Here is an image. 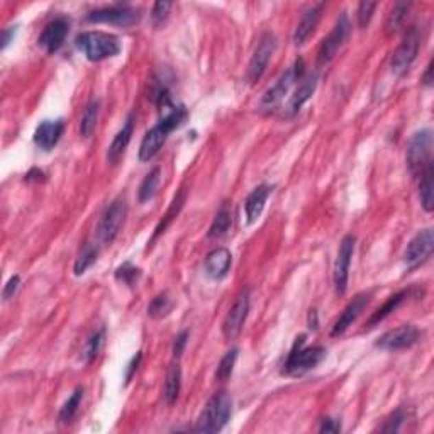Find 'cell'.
<instances>
[{
    "instance_id": "cell-1",
    "label": "cell",
    "mask_w": 434,
    "mask_h": 434,
    "mask_svg": "<svg viewBox=\"0 0 434 434\" xmlns=\"http://www.w3.org/2000/svg\"><path fill=\"white\" fill-rule=\"evenodd\" d=\"M185 119H187V109L184 105H178V107L171 105L169 114L144 134L140 146L141 162H149V160L155 158L169 140V134L177 127H180L185 122Z\"/></svg>"
},
{
    "instance_id": "cell-2",
    "label": "cell",
    "mask_w": 434,
    "mask_h": 434,
    "mask_svg": "<svg viewBox=\"0 0 434 434\" xmlns=\"http://www.w3.org/2000/svg\"><path fill=\"white\" fill-rule=\"evenodd\" d=\"M75 46L85 54L89 61L107 60V58H114L121 53V43L116 36L107 34V32L100 31H87L76 36Z\"/></svg>"
},
{
    "instance_id": "cell-3",
    "label": "cell",
    "mask_w": 434,
    "mask_h": 434,
    "mask_svg": "<svg viewBox=\"0 0 434 434\" xmlns=\"http://www.w3.org/2000/svg\"><path fill=\"white\" fill-rule=\"evenodd\" d=\"M232 402L231 397L226 392H219L209 399L199 419H197L195 431L197 433H217L228 424L231 417Z\"/></svg>"
},
{
    "instance_id": "cell-4",
    "label": "cell",
    "mask_w": 434,
    "mask_h": 434,
    "mask_svg": "<svg viewBox=\"0 0 434 434\" xmlns=\"http://www.w3.org/2000/svg\"><path fill=\"white\" fill-rule=\"evenodd\" d=\"M326 349L323 346H305V336L297 338L294 348L290 349L287 356L285 365H283V373L297 377L304 375L305 371L312 370L317 365L326 358Z\"/></svg>"
},
{
    "instance_id": "cell-5",
    "label": "cell",
    "mask_w": 434,
    "mask_h": 434,
    "mask_svg": "<svg viewBox=\"0 0 434 434\" xmlns=\"http://www.w3.org/2000/svg\"><path fill=\"white\" fill-rule=\"evenodd\" d=\"M302 76H304V61L297 60L289 70L283 72L282 75H280V78L263 94L260 107L263 109V111H273V109L279 107L287 94L290 92L292 87H294L299 80H302Z\"/></svg>"
},
{
    "instance_id": "cell-6",
    "label": "cell",
    "mask_w": 434,
    "mask_h": 434,
    "mask_svg": "<svg viewBox=\"0 0 434 434\" xmlns=\"http://www.w3.org/2000/svg\"><path fill=\"white\" fill-rule=\"evenodd\" d=\"M433 151V133L431 129H421L412 134L409 146H407V166L412 175L422 173L431 166Z\"/></svg>"
},
{
    "instance_id": "cell-7",
    "label": "cell",
    "mask_w": 434,
    "mask_h": 434,
    "mask_svg": "<svg viewBox=\"0 0 434 434\" xmlns=\"http://www.w3.org/2000/svg\"><path fill=\"white\" fill-rule=\"evenodd\" d=\"M127 216V204L124 197H118L111 206L107 207V210L102 216L100 222H98L97 235L104 244H111L118 238L119 231H121L124 221Z\"/></svg>"
},
{
    "instance_id": "cell-8",
    "label": "cell",
    "mask_w": 434,
    "mask_h": 434,
    "mask_svg": "<svg viewBox=\"0 0 434 434\" xmlns=\"http://www.w3.org/2000/svg\"><path fill=\"white\" fill-rule=\"evenodd\" d=\"M419 46H421V34H419V29L411 28L409 31H407V34L404 36L399 48L393 53L392 61H390V68H392L393 75L402 76L411 70L412 63H414L415 58H417Z\"/></svg>"
},
{
    "instance_id": "cell-9",
    "label": "cell",
    "mask_w": 434,
    "mask_h": 434,
    "mask_svg": "<svg viewBox=\"0 0 434 434\" xmlns=\"http://www.w3.org/2000/svg\"><path fill=\"white\" fill-rule=\"evenodd\" d=\"M276 50V38L272 32H263L258 41L257 50H254L253 56H251L250 67L246 72V80L248 83H257L258 80L263 76V73L268 67L270 60H272L273 53Z\"/></svg>"
},
{
    "instance_id": "cell-10",
    "label": "cell",
    "mask_w": 434,
    "mask_h": 434,
    "mask_svg": "<svg viewBox=\"0 0 434 434\" xmlns=\"http://www.w3.org/2000/svg\"><path fill=\"white\" fill-rule=\"evenodd\" d=\"M248 312H250V289H244L239 292L235 304L231 305V309L224 317L222 333H224L226 338L235 339L241 334L244 323L248 319Z\"/></svg>"
},
{
    "instance_id": "cell-11",
    "label": "cell",
    "mask_w": 434,
    "mask_h": 434,
    "mask_svg": "<svg viewBox=\"0 0 434 434\" xmlns=\"http://www.w3.org/2000/svg\"><path fill=\"white\" fill-rule=\"evenodd\" d=\"M421 339V331L412 324H404V326L395 327V329L387 331L377 339L375 346L385 351H399L414 346Z\"/></svg>"
},
{
    "instance_id": "cell-12",
    "label": "cell",
    "mask_w": 434,
    "mask_h": 434,
    "mask_svg": "<svg viewBox=\"0 0 434 434\" xmlns=\"http://www.w3.org/2000/svg\"><path fill=\"white\" fill-rule=\"evenodd\" d=\"M87 21L96 24H112L127 28V25H133L140 21V12L136 9H133V7L112 6L94 10V12H90L87 16Z\"/></svg>"
},
{
    "instance_id": "cell-13",
    "label": "cell",
    "mask_w": 434,
    "mask_h": 434,
    "mask_svg": "<svg viewBox=\"0 0 434 434\" xmlns=\"http://www.w3.org/2000/svg\"><path fill=\"white\" fill-rule=\"evenodd\" d=\"M355 244L356 238L355 236H345L341 244H339L338 258L336 263H334V289H336L338 295H345L346 289H348V276H349V265H351L353 253H355Z\"/></svg>"
},
{
    "instance_id": "cell-14",
    "label": "cell",
    "mask_w": 434,
    "mask_h": 434,
    "mask_svg": "<svg viewBox=\"0 0 434 434\" xmlns=\"http://www.w3.org/2000/svg\"><path fill=\"white\" fill-rule=\"evenodd\" d=\"M349 28H351V24H349L348 16H346V12H343L336 21V25L333 28V31L329 32V36H327L323 41V45H321L319 53H317V60H319L321 65L329 63V61L336 56L338 51L341 50L346 38H348Z\"/></svg>"
},
{
    "instance_id": "cell-15",
    "label": "cell",
    "mask_w": 434,
    "mask_h": 434,
    "mask_svg": "<svg viewBox=\"0 0 434 434\" xmlns=\"http://www.w3.org/2000/svg\"><path fill=\"white\" fill-rule=\"evenodd\" d=\"M434 248V236L433 229H422L419 231L414 238L411 239V243L407 244L406 251H404V263L409 268L412 266H417L424 260H428L433 253Z\"/></svg>"
},
{
    "instance_id": "cell-16",
    "label": "cell",
    "mask_w": 434,
    "mask_h": 434,
    "mask_svg": "<svg viewBox=\"0 0 434 434\" xmlns=\"http://www.w3.org/2000/svg\"><path fill=\"white\" fill-rule=\"evenodd\" d=\"M68 31H70V23L65 17H56L43 29L41 36H39V46H43L50 54L56 53L65 45Z\"/></svg>"
},
{
    "instance_id": "cell-17",
    "label": "cell",
    "mask_w": 434,
    "mask_h": 434,
    "mask_svg": "<svg viewBox=\"0 0 434 434\" xmlns=\"http://www.w3.org/2000/svg\"><path fill=\"white\" fill-rule=\"evenodd\" d=\"M368 301H370V297H368L367 294L356 295V297L346 305L345 311L341 312V316L336 319L333 331H331V336H341V334H345L346 331H348V327L358 319L360 314L365 311V307L368 305Z\"/></svg>"
},
{
    "instance_id": "cell-18",
    "label": "cell",
    "mask_w": 434,
    "mask_h": 434,
    "mask_svg": "<svg viewBox=\"0 0 434 434\" xmlns=\"http://www.w3.org/2000/svg\"><path fill=\"white\" fill-rule=\"evenodd\" d=\"M65 122L61 119L58 121H43L36 127L34 133V143L38 148L51 151L58 143H60L61 136H63Z\"/></svg>"
},
{
    "instance_id": "cell-19",
    "label": "cell",
    "mask_w": 434,
    "mask_h": 434,
    "mask_svg": "<svg viewBox=\"0 0 434 434\" xmlns=\"http://www.w3.org/2000/svg\"><path fill=\"white\" fill-rule=\"evenodd\" d=\"M317 80H319L317 73H311L307 78L302 80V83L297 87V90H295L294 96L290 97L289 104H287L285 111H283V118H294V116L301 111L302 105L311 98L314 90H316Z\"/></svg>"
},
{
    "instance_id": "cell-20",
    "label": "cell",
    "mask_w": 434,
    "mask_h": 434,
    "mask_svg": "<svg viewBox=\"0 0 434 434\" xmlns=\"http://www.w3.org/2000/svg\"><path fill=\"white\" fill-rule=\"evenodd\" d=\"M232 257L231 251L226 250V248H216V250L210 251L206 258V273L213 280H222L229 273L231 268Z\"/></svg>"
},
{
    "instance_id": "cell-21",
    "label": "cell",
    "mask_w": 434,
    "mask_h": 434,
    "mask_svg": "<svg viewBox=\"0 0 434 434\" xmlns=\"http://www.w3.org/2000/svg\"><path fill=\"white\" fill-rule=\"evenodd\" d=\"M134 131V116L129 114L126 119V124L122 126V129L116 134V138L112 140L111 146L107 149V162L116 165L119 160L122 158L124 153H126L127 146L131 143V138H133Z\"/></svg>"
},
{
    "instance_id": "cell-22",
    "label": "cell",
    "mask_w": 434,
    "mask_h": 434,
    "mask_svg": "<svg viewBox=\"0 0 434 434\" xmlns=\"http://www.w3.org/2000/svg\"><path fill=\"white\" fill-rule=\"evenodd\" d=\"M323 10H324V3H319V6L311 7V9L302 16L301 23L297 24V29H295V34H294L295 46H302L314 34V31H316L321 17H323Z\"/></svg>"
},
{
    "instance_id": "cell-23",
    "label": "cell",
    "mask_w": 434,
    "mask_h": 434,
    "mask_svg": "<svg viewBox=\"0 0 434 434\" xmlns=\"http://www.w3.org/2000/svg\"><path fill=\"white\" fill-rule=\"evenodd\" d=\"M270 193H272V187H270V185H260V187H257L250 195H248L246 202H244L248 224H254V222L260 219Z\"/></svg>"
},
{
    "instance_id": "cell-24",
    "label": "cell",
    "mask_w": 434,
    "mask_h": 434,
    "mask_svg": "<svg viewBox=\"0 0 434 434\" xmlns=\"http://www.w3.org/2000/svg\"><path fill=\"white\" fill-rule=\"evenodd\" d=\"M411 292L412 290H402V292H399V294H395V295H392V297L387 299L385 304L382 305V307H378L377 311L373 312V316L368 319L367 327H375L377 324H380L382 321H385L387 317L390 316V314L395 312L397 309H399L400 305H402L404 302H406L407 299L411 297Z\"/></svg>"
},
{
    "instance_id": "cell-25",
    "label": "cell",
    "mask_w": 434,
    "mask_h": 434,
    "mask_svg": "<svg viewBox=\"0 0 434 434\" xmlns=\"http://www.w3.org/2000/svg\"><path fill=\"white\" fill-rule=\"evenodd\" d=\"M182 389V370L178 365H171V368L166 373L165 385H163V397L169 406H173L177 402L178 395H180Z\"/></svg>"
},
{
    "instance_id": "cell-26",
    "label": "cell",
    "mask_w": 434,
    "mask_h": 434,
    "mask_svg": "<svg viewBox=\"0 0 434 434\" xmlns=\"http://www.w3.org/2000/svg\"><path fill=\"white\" fill-rule=\"evenodd\" d=\"M434 171L433 165L428 166L421 173V185H419V197H421V206L426 213H433L434 209Z\"/></svg>"
},
{
    "instance_id": "cell-27",
    "label": "cell",
    "mask_w": 434,
    "mask_h": 434,
    "mask_svg": "<svg viewBox=\"0 0 434 434\" xmlns=\"http://www.w3.org/2000/svg\"><path fill=\"white\" fill-rule=\"evenodd\" d=\"M232 224V213H231V206L228 202H224L221 206V209L217 210L216 217H214L213 224H210L209 229V238L210 239H216L224 236L226 232L229 231Z\"/></svg>"
},
{
    "instance_id": "cell-28",
    "label": "cell",
    "mask_w": 434,
    "mask_h": 434,
    "mask_svg": "<svg viewBox=\"0 0 434 434\" xmlns=\"http://www.w3.org/2000/svg\"><path fill=\"white\" fill-rule=\"evenodd\" d=\"M184 204H185V191H184V188H182V191L178 192L177 195H175L173 202H171V206L169 207V210H166V214H165V216H163L162 222H160V224L156 226L155 235H153L151 243L155 241V239L158 238V236L162 235V232H165V229L169 228L171 222H173V219L177 217L178 214H180V210H182V207H184Z\"/></svg>"
},
{
    "instance_id": "cell-29",
    "label": "cell",
    "mask_w": 434,
    "mask_h": 434,
    "mask_svg": "<svg viewBox=\"0 0 434 434\" xmlns=\"http://www.w3.org/2000/svg\"><path fill=\"white\" fill-rule=\"evenodd\" d=\"M98 111H100V102L98 100H90L87 104L85 111L82 114V121H80V134L83 138H90L94 131H96Z\"/></svg>"
},
{
    "instance_id": "cell-30",
    "label": "cell",
    "mask_w": 434,
    "mask_h": 434,
    "mask_svg": "<svg viewBox=\"0 0 434 434\" xmlns=\"http://www.w3.org/2000/svg\"><path fill=\"white\" fill-rule=\"evenodd\" d=\"M160 180H162V170H160L158 166L153 169L148 175H146L144 180L141 182V185H140V192H138V197H140L141 204L148 202V200H151L153 197L156 195Z\"/></svg>"
},
{
    "instance_id": "cell-31",
    "label": "cell",
    "mask_w": 434,
    "mask_h": 434,
    "mask_svg": "<svg viewBox=\"0 0 434 434\" xmlns=\"http://www.w3.org/2000/svg\"><path fill=\"white\" fill-rule=\"evenodd\" d=\"M97 257H98V248L96 246V244L94 243L83 244L82 251H80L78 258H76V261H75V266H73L75 275H78V276L83 275L90 266L96 263Z\"/></svg>"
},
{
    "instance_id": "cell-32",
    "label": "cell",
    "mask_w": 434,
    "mask_h": 434,
    "mask_svg": "<svg viewBox=\"0 0 434 434\" xmlns=\"http://www.w3.org/2000/svg\"><path fill=\"white\" fill-rule=\"evenodd\" d=\"M171 309H173V299L170 297L169 292H162L148 305V316L153 319H162V317L169 316Z\"/></svg>"
},
{
    "instance_id": "cell-33",
    "label": "cell",
    "mask_w": 434,
    "mask_h": 434,
    "mask_svg": "<svg viewBox=\"0 0 434 434\" xmlns=\"http://www.w3.org/2000/svg\"><path fill=\"white\" fill-rule=\"evenodd\" d=\"M83 387H76L75 390H73V393L70 397H68L67 402L63 404V407H61L60 411V421L61 422H70L73 417L76 415V412H78V407L80 404H82V399H83Z\"/></svg>"
},
{
    "instance_id": "cell-34",
    "label": "cell",
    "mask_w": 434,
    "mask_h": 434,
    "mask_svg": "<svg viewBox=\"0 0 434 434\" xmlns=\"http://www.w3.org/2000/svg\"><path fill=\"white\" fill-rule=\"evenodd\" d=\"M409 9H411V3H406V2H399L393 6V9L390 10V14H389V19H387V32H397L400 28H402Z\"/></svg>"
},
{
    "instance_id": "cell-35",
    "label": "cell",
    "mask_w": 434,
    "mask_h": 434,
    "mask_svg": "<svg viewBox=\"0 0 434 434\" xmlns=\"http://www.w3.org/2000/svg\"><path fill=\"white\" fill-rule=\"evenodd\" d=\"M104 338H105L104 329L97 331L96 334H92V336L89 338V341H87V345H85V349H83V360H85V363H92L94 360L97 358L98 353H100V349H102V345H104Z\"/></svg>"
},
{
    "instance_id": "cell-36",
    "label": "cell",
    "mask_w": 434,
    "mask_h": 434,
    "mask_svg": "<svg viewBox=\"0 0 434 434\" xmlns=\"http://www.w3.org/2000/svg\"><path fill=\"white\" fill-rule=\"evenodd\" d=\"M140 276H141V270L138 268V266L131 265L129 261H126V263H122L118 270H116V279L127 287L136 285Z\"/></svg>"
},
{
    "instance_id": "cell-37",
    "label": "cell",
    "mask_w": 434,
    "mask_h": 434,
    "mask_svg": "<svg viewBox=\"0 0 434 434\" xmlns=\"http://www.w3.org/2000/svg\"><path fill=\"white\" fill-rule=\"evenodd\" d=\"M236 360H238V349H231V351H228L222 356L221 363H219L216 370V378L219 382H226L231 377L232 370H235Z\"/></svg>"
},
{
    "instance_id": "cell-38",
    "label": "cell",
    "mask_w": 434,
    "mask_h": 434,
    "mask_svg": "<svg viewBox=\"0 0 434 434\" xmlns=\"http://www.w3.org/2000/svg\"><path fill=\"white\" fill-rule=\"evenodd\" d=\"M170 9H171V2H156L155 6H153L151 19H153V23H155V25L165 23L166 17H169V14H170Z\"/></svg>"
},
{
    "instance_id": "cell-39",
    "label": "cell",
    "mask_w": 434,
    "mask_h": 434,
    "mask_svg": "<svg viewBox=\"0 0 434 434\" xmlns=\"http://www.w3.org/2000/svg\"><path fill=\"white\" fill-rule=\"evenodd\" d=\"M375 7H377V3L375 2H362L358 6V25L360 28H367L368 24H370L371 17H373V10Z\"/></svg>"
},
{
    "instance_id": "cell-40",
    "label": "cell",
    "mask_w": 434,
    "mask_h": 434,
    "mask_svg": "<svg viewBox=\"0 0 434 434\" xmlns=\"http://www.w3.org/2000/svg\"><path fill=\"white\" fill-rule=\"evenodd\" d=\"M404 421H406V415H404L402 411L393 412V414L390 415L389 421L385 422V426H382L380 431L382 433H397L400 429V426L404 424Z\"/></svg>"
},
{
    "instance_id": "cell-41",
    "label": "cell",
    "mask_w": 434,
    "mask_h": 434,
    "mask_svg": "<svg viewBox=\"0 0 434 434\" xmlns=\"http://www.w3.org/2000/svg\"><path fill=\"white\" fill-rule=\"evenodd\" d=\"M19 283H21L19 275L10 276L9 282L6 283V287H3V290H2V297H3V301H9V299H12L14 295H16L17 289H19Z\"/></svg>"
},
{
    "instance_id": "cell-42",
    "label": "cell",
    "mask_w": 434,
    "mask_h": 434,
    "mask_svg": "<svg viewBox=\"0 0 434 434\" xmlns=\"http://www.w3.org/2000/svg\"><path fill=\"white\" fill-rule=\"evenodd\" d=\"M187 341H188V331H182V333L178 334L177 338H175V343H173V355L175 356H180L182 353H184L185 346H187Z\"/></svg>"
},
{
    "instance_id": "cell-43",
    "label": "cell",
    "mask_w": 434,
    "mask_h": 434,
    "mask_svg": "<svg viewBox=\"0 0 434 434\" xmlns=\"http://www.w3.org/2000/svg\"><path fill=\"white\" fill-rule=\"evenodd\" d=\"M339 431H341V424H339L338 421H334V419H331V417L323 419L319 433H339Z\"/></svg>"
},
{
    "instance_id": "cell-44",
    "label": "cell",
    "mask_w": 434,
    "mask_h": 434,
    "mask_svg": "<svg viewBox=\"0 0 434 434\" xmlns=\"http://www.w3.org/2000/svg\"><path fill=\"white\" fill-rule=\"evenodd\" d=\"M140 362H141V353H138V355L134 356L133 360H131V363L127 365V367H129V368H127V371H126V382L131 380L133 373L138 370V365H140Z\"/></svg>"
},
{
    "instance_id": "cell-45",
    "label": "cell",
    "mask_w": 434,
    "mask_h": 434,
    "mask_svg": "<svg viewBox=\"0 0 434 434\" xmlns=\"http://www.w3.org/2000/svg\"><path fill=\"white\" fill-rule=\"evenodd\" d=\"M14 34H16V29H14V28H9V29H6V31H3V34H2V50H6L7 46H9L10 39L14 38Z\"/></svg>"
},
{
    "instance_id": "cell-46",
    "label": "cell",
    "mask_w": 434,
    "mask_h": 434,
    "mask_svg": "<svg viewBox=\"0 0 434 434\" xmlns=\"http://www.w3.org/2000/svg\"><path fill=\"white\" fill-rule=\"evenodd\" d=\"M43 177H45V175H43V171H39V170H31L29 171L28 175H25V180L28 182H32V180H36V182H41L43 180Z\"/></svg>"
},
{
    "instance_id": "cell-47",
    "label": "cell",
    "mask_w": 434,
    "mask_h": 434,
    "mask_svg": "<svg viewBox=\"0 0 434 434\" xmlns=\"http://www.w3.org/2000/svg\"><path fill=\"white\" fill-rule=\"evenodd\" d=\"M431 73H433V63H429L428 70H426V75L424 78H422V82H424V85L431 87L433 85V80H431Z\"/></svg>"
},
{
    "instance_id": "cell-48",
    "label": "cell",
    "mask_w": 434,
    "mask_h": 434,
    "mask_svg": "<svg viewBox=\"0 0 434 434\" xmlns=\"http://www.w3.org/2000/svg\"><path fill=\"white\" fill-rule=\"evenodd\" d=\"M309 327H311V329H317V312L316 311L309 312Z\"/></svg>"
}]
</instances>
